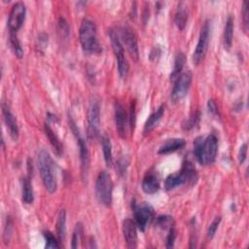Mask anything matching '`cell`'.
Segmentation results:
<instances>
[{"label": "cell", "instance_id": "cell-34", "mask_svg": "<svg viewBox=\"0 0 249 249\" xmlns=\"http://www.w3.org/2000/svg\"><path fill=\"white\" fill-rule=\"evenodd\" d=\"M176 239V231L175 228L172 226L169 228V231L166 237V248H172L174 245V241Z\"/></svg>", "mask_w": 249, "mask_h": 249}, {"label": "cell", "instance_id": "cell-27", "mask_svg": "<svg viewBox=\"0 0 249 249\" xmlns=\"http://www.w3.org/2000/svg\"><path fill=\"white\" fill-rule=\"evenodd\" d=\"M10 45H11V48H12L15 55L18 58H21L23 56V49H22L21 44L17 36V33L10 32Z\"/></svg>", "mask_w": 249, "mask_h": 249}, {"label": "cell", "instance_id": "cell-8", "mask_svg": "<svg viewBox=\"0 0 249 249\" xmlns=\"http://www.w3.org/2000/svg\"><path fill=\"white\" fill-rule=\"evenodd\" d=\"M100 126V104L95 98L91 99L88 110V134L89 138L99 135Z\"/></svg>", "mask_w": 249, "mask_h": 249}, {"label": "cell", "instance_id": "cell-25", "mask_svg": "<svg viewBox=\"0 0 249 249\" xmlns=\"http://www.w3.org/2000/svg\"><path fill=\"white\" fill-rule=\"evenodd\" d=\"M233 37V18L230 15L227 18L225 30H224V45L225 48L230 49L232 44Z\"/></svg>", "mask_w": 249, "mask_h": 249}, {"label": "cell", "instance_id": "cell-6", "mask_svg": "<svg viewBox=\"0 0 249 249\" xmlns=\"http://www.w3.org/2000/svg\"><path fill=\"white\" fill-rule=\"evenodd\" d=\"M69 120V126L75 135L77 139V143L79 146V151H80V160H81V170H82V177L85 180L88 177L89 173V149L86 143V140L83 138V136L80 133V130L75 123V121L72 119L71 116L68 118Z\"/></svg>", "mask_w": 249, "mask_h": 249}, {"label": "cell", "instance_id": "cell-31", "mask_svg": "<svg viewBox=\"0 0 249 249\" xmlns=\"http://www.w3.org/2000/svg\"><path fill=\"white\" fill-rule=\"evenodd\" d=\"M242 20H243V28L244 31L247 32L248 30V22H249V2H243L242 6Z\"/></svg>", "mask_w": 249, "mask_h": 249}, {"label": "cell", "instance_id": "cell-22", "mask_svg": "<svg viewBox=\"0 0 249 249\" xmlns=\"http://www.w3.org/2000/svg\"><path fill=\"white\" fill-rule=\"evenodd\" d=\"M185 62H186V56H185L184 53H182V52L177 53L175 55V59H174V67L170 74L171 82L174 83V81L179 77V75L181 74V71L185 65Z\"/></svg>", "mask_w": 249, "mask_h": 249}, {"label": "cell", "instance_id": "cell-13", "mask_svg": "<svg viewBox=\"0 0 249 249\" xmlns=\"http://www.w3.org/2000/svg\"><path fill=\"white\" fill-rule=\"evenodd\" d=\"M25 12V5L22 2H17L13 5L8 18V27L10 32L17 33L18 31L24 21Z\"/></svg>", "mask_w": 249, "mask_h": 249}, {"label": "cell", "instance_id": "cell-15", "mask_svg": "<svg viewBox=\"0 0 249 249\" xmlns=\"http://www.w3.org/2000/svg\"><path fill=\"white\" fill-rule=\"evenodd\" d=\"M127 114L124 110V107L120 103H115V124H116V129L119 133V135L122 138L125 137L126 134V126H127Z\"/></svg>", "mask_w": 249, "mask_h": 249}, {"label": "cell", "instance_id": "cell-35", "mask_svg": "<svg viewBox=\"0 0 249 249\" xmlns=\"http://www.w3.org/2000/svg\"><path fill=\"white\" fill-rule=\"evenodd\" d=\"M12 230H13V222H12L11 218L8 217L7 223H6V226H5V230H4V240H5V242L9 241L10 236L12 234Z\"/></svg>", "mask_w": 249, "mask_h": 249}, {"label": "cell", "instance_id": "cell-21", "mask_svg": "<svg viewBox=\"0 0 249 249\" xmlns=\"http://www.w3.org/2000/svg\"><path fill=\"white\" fill-rule=\"evenodd\" d=\"M186 8L187 7L185 6V3L182 2L178 5L177 11L175 13L174 22L180 30H183L185 28L188 21V11L186 10Z\"/></svg>", "mask_w": 249, "mask_h": 249}, {"label": "cell", "instance_id": "cell-11", "mask_svg": "<svg viewBox=\"0 0 249 249\" xmlns=\"http://www.w3.org/2000/svg\"><path fill=\"white\" fill-rule=\"evenodd\" d=\"M192 73L190 71H186L181 73L174 81V86L171 91V99L174 102L180 101L187 95L192 84Z\"/></svg>", "mask_w": 249, "mask_h": 249}, {"label": "cell", "instance_id": "cell-33", "mask_svg": "<svg viewBox=\"0 0 249 249\" xmlns=\"http://www.w3.org/2000/svg\"><path fill=\"white\" fill-rule=\"evenodd\" d=\"M220 222H221V217L219 216V217H216L212 221V223L209 225L208 230H207V238L208 239H211L214 236V234H215V232H216V231H217V229L220 225Z\"/></svg>", "mask_w": 249, "mask_h": 249}, {"label": "cell", "instance_id": "cell-5", "mask_svg": "<svg viewBox=\"0 0 249 249\" xmlns=\"http://www.w3.org/2000/svg\"><path fill=\"white\" fill-rule=\"evenodd\" d=\"M113 182L107 171L102 170L99 172L95 182V196L97 200L106 207L112 203Z\"/></svg>", "mask_w": 249, "mask_h": 249}, {"label": "cell", "instance_id": "cell-9", "mask_svg": "<svg viewBox=\"0 0 249 249\" xmlns=\"http://www.w3.org/2000/svg\"><path fill=\"white\" fill-rule=\"evenodd\" d=\"M209 34H210L209 20H205L201 26L198 41L193 54V62L196 65L199 64L205 56V53L208 48V43H209Z\"/></svg>", "mask_w": 249, "mask_h": 249}, {"label": "cell", "instance_id": "cell-17", "mask_svg": "<svg viewBox=\"0 0 249 249\" xmlns=\"http://www.w3.org/2000/svg\"><path fill=\"white\" fill-rule=\"evenodd\" d=\"M160 184L158 175L154 171H149L143 178L142 190L148 195L156 194L160 190Z\"/></svg>", "mask_w": 249, "mask_h": 249}, {"label": "cell", "instance_id": "cell-18", "mask_svg": "<svg viewBox=\"0 0 249 249\" xmlns=\"http://www.w3.org/2000/svg\"><path fill=\"white\" fill-rule=\"evenodd\" d=\"M186 145V141L183 138H172L166 140L159 149L160 155H166L176 152L182 149Z\"/></svg>", "mask_w": 249, "mask_h": 249}, {"label": "cell", "instance_id": "cell-36", "mask_svg": "<svg viewBox=\"0 0 249 249\" xmlns=\"http://www.w3.org/2000/svg\"><path fill=\"white\" fill-rule=\"evenodd\" d=\"M246 156H247V144L244 143L240 146L239 151H238V155H237V159L240 164H242L245 160H246Z\"/></svg>", "mask_w": 249, "mask_h": 249}, {"label": "cell", "instance_id": "cell-1", "mask_svg": "<svg viewBox=\"0 0 249 249\" xmlns=\"http://www.w3.org/2000/svg\"><path fill=\"white\" fill-rule=\"evenodd\" d=\"M194 153L197 161L202 165H209L216 160L218 153V140L214 134L205 138L196 137L194 141Z\"/></svg>", "mask_w": 249, "mask_h": 249}, {"label": "cell", "instance_id": "cell-2", "mask_svg": "<svg viewBox=\"0 0 249 249\" xmlns=\"http://www.w3.org/2000/svg\"><path fill=\"white\" fill-rule=\"evenodd\" d=\"M38 167L45 189L48 193L53 194L57 189L55 164L46 150H41L38 154Z\"/></svg>", "mask_w": 249, "mask_h": 249}, {"label": "cell", "instance_id": "cell-26", "mask_svg": "<svg viewBox=\"0 0 249 249\" xmlns=\"http://www.w3.org/2000/svg\"><path fill=\"white\" fill-rule=\"evenodd\" d=\"M22 201L26 204H30L34 200V194L32 189V184L28 177L22 179Z\"/></svg>", "mask_w": 249, "mask_h": 249}, {"label": "cell", "instance_id": "cell-12", "mask_svg": "<svg viewBox=\"0 0 249 249\" xmlns=\"http://www.w3.org/2000/svg\"><path fill=\"white\" fill-rule=\"evenodd\" d=\"M120 39L125 46L127 52L129 53L130 56L137 61L139 57V50H138V43L137 37L133 31L128 26H123L120 29Z\"/></svg>", "mask_w": 249, "mask_h": 249}, {"label": "cell", "instance_id": "cell-37", "mask_svg": "<svg viewBox=\"0 0 249 249\" xmlns=\"http://www.w3.org/2000/svg\"><path fill=\"white\" fill-rule=\"evenodd\" d=\"M207 108L208 111L213 115V116H218L219 117V110L216 102L213 99H209L207 101Z\"/></svg>", "mask_w": 249, "mask_h": 249}, {"label": "cell", "instance_id": "cell-3", "mask_svg": "<svg viewBox=\"0 0 249 249\" xmlns=\"http://www.w3.org/2000/svg\"><path fill=\"white\" fill-rule=\"evenodd\" d=\"M79 39L82 49L88 53H100L102 49L97 39V28L95 23L89 19L84 18L80 25Z\"/></svg>", "mask_w": 249, "mask_h": 249}, {"label": "cell", "instance_id": "cell-14", "mask_svg": "<svg viewBox=\"0 0 249 249\" xmlns=\"http://www.w3.org/2000/svg\"><path fill=\"white\" fill-rule=\"evenodd\" d=\"M137 226L134 220L129 218L123 221V233L128 248H135L137 246Z\"/></svg>", "mask_w": 249, "mask_h": 249}, {"label": "cell", "instance_id": "cell-23", "mask_svg": "<svg viewBox=\"0 0 249 249\" xmlns=\"http://www.w3.org/2000/svg\"><path fill=\"white\" fill-rule=\"evenodd\" d=\"M66 212L64 209H61L57 216L56 221V235L59 242H63L65 240L66 233Z\"/></svg>", "mask_w": 249, "mask_h": 249}, {"label": "cell", "instance_id": "cell-30", "mask_svg": "<svg viewBox=\"0 0 249 249\" xmlns=\"http://www.w3.org/2000/svg\"><path fill=\"white\" fill-rule=\"evenodd\" d=\"M199 112H196L194 115H192L188 120H186L183 124H182V127L185 129V130H190L192 128H194L199 122Z\"/></svg>", "mask_w": 249, "mask_h": 249}, {"label": "cell", "instance_id": "cell-24", "mask_svg": "<svg viewBox=\"0 0 249 249\" xmlns=\"http://www.w3.org/2000/svg\"><path fill=\"white\" fill-rule=\"evenodd\" d=\"M101 146L103 151L104 160L107 166L111 167L113 164V155H112V144L110 138L107 135H103L101 137Z\"/></svg>", "mask_w": 249, "mask_h": 249}, {"label": "cell", "instance_id": "cell-16", "mask_svg": "<svg viewBox=\"0 0 249 249\" xmlns=\"http://www.w3.org/2000/svg\"><path fill=\"white\" fill-rule=\"evenodd\" d=\"M2 115H3V119H4V122H5V124H6L7 128L9 129L11 137L13 138V140L17 141L18 138V123H17V120H16L15 116L11 112L10 108L5 103L2 104Z\"/></svg>", "mask_w": 249, "mask_h": 249}, {"label": "cell", "instance_id": "cell-32", "mask_svg": "<svg viewBox=\"0 0 249 249\" xmlns=\"http://www.w3.org/2000/svg\"><path fill=\"white\" fill-rule=\"evenodd\" d=\"M156 225L158 227H160L162 229H166L167 227H172V217L167 216V215H163V216H160L157 218V222Z\"/></svg>", "mask_w": 249, "mask_h": 249}, {"label": "cell", "instance_id": "cell-20", "mask_svg": "<svg viewBox=\"0 0 249 249\" xmlns=\"http://www.w3.org/2000/svg\"><path fill=\"white\" fill-rule=\"evenodd\" d=\"M164 105L161 104L153 114L150 115V117L147 119L145 124H144V133H149L151 132L155 126L159 124V122L160 121V119L162 118L163 114H164Z\"/></svg>", "mask_w": 249, "mask_h": 249}, {"label": "cell", "instance_id": "cell-19", "mask_svg": "<svg viewBox=\"0 0 249 249\" xmlns=\"http://www.w3.org/2000/svg\"><path fill=\"white\" fill-rule=\"evenodd\" d=\"M44 131H45V134L47 135L48 139L50 140V143L53 146L55 154L57 156H61L63 153L62 144H61L59 138L57 137V135L55 134V132L53 130V128L50 126V124L48 123H45V124H44Z\"/></svg>", "mask_w": 249, "mask_h": 249}, {"label": "cell", "instance_id": "cell-7", "mask_svg": "<svg viewBox=\"0 0 249 249\" xmlns=\"http://www.w3.org/2000/svg\"><path fill=\"white\" fill-rule=\"evenodd\" d=\"M110 39H111L113 52H114L116 59H117L119 75L122 79H124V78H126V76L128 74L129 65H128V62H127V60L124 56V45H123V43L120 39L119 34L113 29L110 30Z\"/></svg>", "mask_w": 249, "mask_h": 249}, {"label": "cell", "instance_id": "cell-4", "mask_svg": "<svg viewBox=\"0 0 249 249\" xmlns=\"http://www.w3.org/2000/svg\"><path fill=\"white\" fill-rule=\"evenodd\" d=\"M197 179V173L195 166L190 161H185L179 172L168 175L164 182L166 191H171L184 184L193 185Z\"/></svg>", "mask_w": 249, "mask_h": 249}, {"label": "cell", "instance_id": "cell-10", "mask_svg": "<svg viewBox=\"0 0 249 249\" xmlns=\"http://www.w3.org/2000/svg\"><path fill=\"white\" fill-rule=\"evenodd\" d=\"M132 209L134 213V222L137 228L141 231H144L154 216V208L149 203L143 202L137 204L133 201Z\"/></svg>", "mask_w": 249, "mask_h": 249}, {"label": "cell", "instance_id": "cell-29", "mask_svg": "<svg viewBox=\"0 0 249 249\" xmlns=\"http://www.w3.org/2000/svg\"><path fill=\"white\" fill-rule=\"evenodd\" d=\"M83 235V225L81 223H78L74 229L73 234H72V242H71V247L72 248H77L78 243L81 240Z\"/></svg>", "mask_w": 249, "mask_h": 249}, {"label": "cell", "instance_id": "cell-28", "mask_svg": "<svg viewBox=\"0 0 249 249\" xmlns=\"http://www.w3.org/2000/svg\"><path fill=\"white\" fill-rule=\"evenodd\" d=\"M44 237L46 240V248H59V240L56 238L51 231H44Z\"/></svg>", "mask_w": 249, "mask_h": 249}]
</instances>
